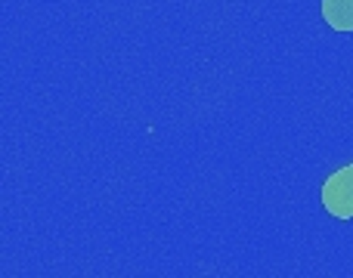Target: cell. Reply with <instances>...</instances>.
I'll return each instance as SVG.
<instances>
[{"mask_svg":"<svg viewBox=\"0 0 353 278\" xmlns=\"http://www.w3.org/2000/svg\"><path fill=\"white\" fill-rule=\"evenodd\" d=\"M323 207L338 220H353V164H344L325 180Z\"/></svg>","mask_w":353,"mask_h":278,"instance_id":"obj_1","label":"cell"},{"mask_svg":"<svg viewBox=\"0 0 353 278\" xmlns=\"http://www.w3.org/2000/svg\"><path fill=\"white\" fill-rule=\"evenodd\" d=\"M319 10L332 31H353V0H323Z\"/></svg>","mask_w":353,"mask_h":278,"instance_id":"obj_2","label":"cell"}]
</instances>
